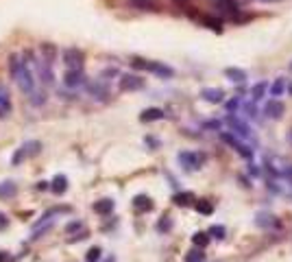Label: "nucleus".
Instances as JSON below:
<instances>
[{"instance_id":"28","label":"nucleus","mask_w":292,"mask_h":262,"mask_svg":"<svg viewBox=\"0 0 292 262\" xmlns=\"http://www.w3.org/2000/svg\"><path fill=\"white\" fill-rule=\"evenodd\" d=\"M203 260H205L203 249H194V252H190L186 256V262H203Z\"/></svg>"},{"instance_id":"36","label":"nucleus","mask_w":292,"mask_h":262,"mask_svg":"<svg viewBox=\"0 0 292 262\" xmlns=\"http://www.w3.org/2000/svg\"><path fill=\"white\" fill-rule=\"evenodd\" d=\"M216 2H220V4H225V7H231V2H234V0H216Z\"/></svg>"},{"instance_id":"10","label":"nucleus","mask_w":292,"mask_h":262,"mask_svg":"<svg viewBox=\"0 0 292 262\" xmlns=\"http://www.w3.org/2000/svg\"><path fill=\"white\" fill-rule=\"evenodd\" d=\"M35 68H37V74H39L41 83H44V86H50L52 79H55V76H52V68H50V64H46L44 59L39 57L37 62H35Z\"/></svg>"},{"instance_id":"26","label":"nucleus","mask_w":292,"mask_h":262,"mask_svg":"<svg viewBox=\"0 0 292 262\" xmlns=\"http://www.w3.org/2000/svg\"><path fill=\"white\" fill-rule=\"evenodd\" d=\"M286 92V79H275V83L271 86V96H282Z\"/></svg>"},{"instance_id":"4","label":"nucleus","mask_w":292,"mask_h":262,"mask_svg":"<svg viewBox=\"0 0 292 262\" xmlns=\"http://www.w3.org/2000/svg\"><path fill=\"white\" fill-rule=\"evenodd\" d=\"M118 86H120L122 92H138L144 88V79L140 74H122Z\"/></svg>"},{"instance_id":"6","label":"nucleus","mask_w":292,"mask_h":262,"mask_svg":"<svg viewBox=\"0 0 292 262\" xmlns=\"http://www.w3.org/2000/svg\"><path fill=\"white\" fill-rule=\"evenodd\" d=\"M63 62L68 66V70H81L85 57H83V52L79 48H68L63 52Z\"/></svg>"},{"instance_id":"37","label":"nucleus","mask_w":292,"mask_h":262,"mask_svg":"<svg viewBox=\"0 0 292 262\" xmlns=\"http://www.w3.org/2000/svg\"><path fill=\"white\" fill-rule=\"evenodd\" d=\"M260 2H277V0H260Z\"/></svg>"},{"instance_id":"27","label":"nucleus","mask_w":292,"mask_h":262,"mask_svg":"<svg viewBox=\"0 0 292 262\" xmlns=\"http://www.w3.org/2000/svg\"><path fill=\"white\" fill-rule=\"evenodd\" d=\"M207 234H210V238H218V240H223L225 234H227V230H225L223 225H214V228H210Z\"/></svg>"},{"instance_id":"8","label":"nucleus","mask_w":292,"mask_h":262,"mask_svg":"<svg viewBox=\"0 0 292 262\" xmlns=\"http://www.w3.org/2000/svg\"><path fill=\"white\" fill-rule=\"evenodd\" d=\"M203 160H205L203 156H196V153H179V162L183 164V168H186V170L199 168Z\"/></svg>"},{"instance_id":"23","label":"nucleus","mask_w":292,"mask_h":262,"mask_svg":"<svg viewBox=\"0 0 292 262\" xmlns=\"http://www.w3.org/2000/svg\"><path fill=\"white\" fill-rule=\"evenodd\" d=\"M192 242H194V247L205 249L207 245H210V234H205V232H196V234L192 236Z\"/></svg>"},{"instance_id":"13","label":"nucleus","mask_w":292,"mask_h":262,"mask_svg":"<svg viewBox=\"0 0 292 262\" xmlns=\"http://www.w3.org/2000/svg\"><path fill=\"white\" fill-rule=\"evenodd\" d=\"M164 110H159V107H148L140 114V120L142 122H155V120H164Z\"/></svg>"},{"instance_id":"22","label":"nucleus","mask_w":292,"mask_h":262,"mask_svg":"<svg viewBox=\"0 0 292 262\" xmlns=\"http://www.w3.org/2000/svg\"><path fill=\"white\" fill-rule=\"evenodd\" d=\"M131 7L135 9H142V11H155L157 9V2L155 0H129Z\"/></svg>"},{"instance_id":"9","label":"nucleus","mask_w":292,"mask_h":262,"mask_svg":"<svg viewBox=\"0 0 292 262\" xmlns=\"http://www.w3.org/2000/svg\"><path fill=\"white\" fill-rule=\"evenodd\" d=\"M201 98L212 105H220L225 100V92L220 88H205V90H201Z\"/></svg>"},{"instance_id":"16","label":"nucleus","mask_w":292,"mask_h":262,"mask_svg":"<svg viewBox=\"0 0 292 262\" xmlns=\"http://www.w3.org/2000/svg\"><path fill=\"white\" fill-rule=\"evenodd\" d=\"M39 52H41V59H44L46 64L52 66V62H55V55H57V48H55V46L48 44V42H44V44L39 46Z\"/></svg>"},{"instance_id":"15","label":"nucleus","mask_w":292,"mask_h":262,"mask_svg":"<svg viewBox=\"0 0 292 262\" xmlns=\"http://www.w3.org/2000/svg\"><path fill=\"white\" fill-rule=\"evenodd\" d=\"M255 225H258V228H275L277 218L273 216V214H268V212H258V216H255Z\"/></svg>"},{"instance_id":"12","label":"nucleus","mask_w":292,"mask_h":262,"mask_svg":"<svg viewBox=\"0 0 292 262\" xmlns=\"http://www.w3.org/2000/svg\"><path fill=\"white\" fill-rule=\"evenodd\" d=\"M63 83L65 88H79L85 83V74H83V70H68L63 74Z\"/></svg>"},{"instance_id":"14","label":"nucleus","mask_w":292,"mask_h":262,"mask_svg":"<svg viewBox=\"0 0 292 262\" xmlns=\"http://www.w3.org/2000/svg\"><path fill=\"white\" fill-rule=\"evenodd\" d=\"M11 114V96L7 88L0 86V118H7Z\"/></svg>"},{"instance_id":"11","label":"nucleus","mask_w":292,"mask_h":262,"mask_svg":"<svg viewBox=\"0 0 292 262\" xmlns=\"http://www.w3.org/2000/svg\"><path fill=\"white\" fill-rule=\"evenodd\" d=\"M39 146H41L39 142H26V144L22 146V148H17V153H15L13 158H11V162H13V164H20L26 156H33V153H37Z\"/></svg>"},{"instance_id":"25","label":"nucleus","mask_w":292,"mask_h":262,"mask_svg":"<svg viewBox=\"0 0 292 262\" xmlns=\"http://www.w3.org/2000/svg\"><path fill=\"white\" fill-rule=\"evenodd\" d=\"M266 90H268V83L266 81H262V83H258V86H253L251 98L253 100H262V98H264V94H266Z\"/></svg>"},{"instance_id":"5","label":"nucleus","mask_w":292,"mask_h":262,"mask_svg":"<svg viewBox=\"0 0 292 262\" xmlns=\"http://www.w3.org/2000/svg\"><path fill=\"white\" fill-rule=\"evenodd\" d=\"M227 124L231 127V131H234V136H236V138L247 140L249 136H251V129H249V124H247V122H242L240 118L234 116V114H229V116H227Z\"/></svg>"},{"instance_id":"40","label":"nucleus","mask_w":292,"mask_h":262,"mask_svg":"<svg viewBox=\"0 0 292 262\" xmlns=\"http://www.w3.org/2000/svg\"><path fill=\"white\" fill-rule=\"evenodd\" d=\"M107 262H114V258H109V260H107Z\"/></svg>"},{"instance_id":"41","label":"nucleus","mask_w":292,"mask_h":262,"mask_svg":"<svg viewBox=\"0 0 292 262\" xmlns=\"http://www.w3.org/2000/svg\"><path fill=\"white\" fill-rule=\"evenodd\" d=\"M290 68H292V66H290Z\"/></svg>"},{"instance_id":"30","label":"nucleus","mask_w":292,"mask_h":262,"mask_svg":"<svg viewBox=\"0 0 292 262\" xmlns=\"http://www.w3.org/2000/svg\"><path fill=\"white\" fill-rule=\"evenodd\" d=\"M203 24L207 26V28H212V31H220V20H216V18H203Z\"/></svg>"},{"instance_id":"2","label":"nucleus","mask_w":292,"mask_h":262,"mask_svg":"<svg viewBox=\"0 0 292 262\" xmlns=\"http://www.w3.org/2000/svg\"><path fill=\"white\" fill-rule=\"evenodd\" d=\"M131 64H133V68H138V70H146V72H153V74L162 76V79H170V76L175 74V70H172L170 66L159 64V62H148V59H138V57H135Z\"/></svg>"},{"instance_id":"19","label":"nucleus","mask_w":292,"mask_h":262,"mask_svg":"<svg viewBox=\"0 0 292 262\" xmlns=\"http://www.w3.org/2000/svg\"><path fill=\"white\" fill-rule=\"evenodd\" d=\"M114 208H116V204L111 199H100V201L94 204V212L96 214H111L114 212Z\"/></svg>"},{"instance_id":"1","label":"nucleus","mask_w":292,"mask_h":262,"mask_svg":"<svg viewBox=\"0 0 292 262\" xmlns=\"http://www.w3.org/2000/svg\"><path fill=\"white\" fill-rule=\"evenodd\" d=\"M9 70H11V79L17 83V88H20L24 94H31L33 88H35V76H33L31 68H28V64L24 62V59H22L20 55H11Z\"/></svg>"},{"instance_id":"3","label":"nucleus","mask_w":292,"mask_h":262,"mask_svg":"<svg viewBox=\"0 0 292 262\" xmlns=\"http://www.w3.org/2000/svg\"><path fill=\"white\" fill-rule=\"evenodd\" d=\"M220 140H223L225 144H229L240 158H244V160H251L253 158V148L249 146L247 142H242L240 138H236L231 131H223V134H220Z\"/></svg>"},{"instance_id":"24","label":"nucleus","mask_w":292,"mask_h":262,"mask_svg":"<svg viewBox=\"0 0 292 262\" xmlns=\"http://www.w3.org/2000/svg\"><path fill=\"white\" fill-rule=\"evenodd\" d=\"M172 201H175V206L186 208V206H190V201H194V194L192 192H179L172 196Z\"/></svg>"},{"instance_id":"21","label":"nucleus","mask_w":292,"mask_h":262,"mask_svg":"<svg viewBox=\"0 0 292 262\" xmlns=\"http://www.w3.org/2000/svg\"><path fill=\"white\" fill-rule=\"evenodd\" d=\"M50 190L55 194H63L65 190H68V180H65V175H57L55 180H52V184H50Z\"/></svg>"},{"instance_id":"29","label":"nucleus","mask_w":292,"mask_h":262,"mask_svg":"<svg viewBox=\"0 0 292 262\" xmlns=\"http://www.w3.org/2000/svg\"><path fill=\"white\" fill-rule=\"evenodd\" d=\"M100 260V247H92L85 254V262H98Z\"/></svg>"},{"instance_id":"39","label":"nucleus","mask_w":292,"mask_h":262,"mask_svg":"<svg viewBox=\"0 0 292 262\" xmlns=\"http://www.w3.org/2000/svg\"><path fill=\"white\" fill-rule=\"evenodd\" d=\"M288 138H290V142H292V131H290V136H288Z\"/></svg>"},{"instance_id":"18","label":"nucleus","mask_w":292,"mask_h":262,"mask_svg":"<svg viewBox=\"0 0 292 262\" xmlns=\"http://www.w3.org/2000/svg\"><path fill=\"white\" fill-rule=\"evenodd\" d=\"M133 206H135V210H140V212L153 210V201H151V196H146V194H138V196H135Z\"/></svg>"},{"instance_id":"35","label":"nucleus","mask_w":292,"mask_h":262,"mask_svg":"<svg viewBox=\"0 0 292 262\" xmlns=\"http://www.w3.org/2000/svg\"><path fill=\"white\" fill-rule=\"evenodd\" d=\"M0 262H9V256H7V252H0Z\"/></svg>"},{"instance_id":"31","label":"nucleus","mask_w":292,"mask_h":262,"mask_svg":"<svg viewBox=\"0 0 292 262\" xmlns=\"http://www.w3.org/2000/svg\"><path fill=\"white\" fill-rule=\"evenodd\" d=\"M196 210H199L201 214H212L214 206L210 204V201H199V204H196Z\"/></svg>"},{"instance_id":"7","label":"nucleus","mask_w":292,"mask_h":262,"mask_svg":"<svg viewBox=\"0 0 292 262\" xmlns=\"http://www.w3.org/2000/svg\"><path fill=\"white\" fill-rule=\"evenodd\" d=\"M284 112H286V105H284L279 98H271V100H268V103L264 105V114L271 118V120H279V118L284 116Z\"/></svg>"},{"instance_id":"38","label":"nucleus","mask_w":292,"mask_h":262,"mask_svg":"<svg viewBox=\"0 0 292 262\" xmlns=\"http://www.w3.org/2000/svg\"><path fill=\"white\" fill-rule=\"evenodd\" d=\"M288 92H290V94H292V83H290V86H288Z\"/></svg>"},{"instance_id":"33","label":"nucleus","mask_w":292,"mask_h":262,"mask_svg":"<svg viewBox=\"0 0 292 262\" xmlns=\"http://www.w3.org/2000/svg\"><path fill=\"white\" fill-rule=\"evenodd\" d=\"M238 105H240V98H234V100H229V103H227V110H229V114H234Z\"/></svg>"},{"instance_id":"32","label":"nucleus","mask_w":292,"mask_h":262,"mask_svg":"<svg viewBox=\"0 0 292 262\" xmlns=\"http://www.w3.org/2000/svg\"><path fill=\"white\" fill-rule=\"evenodd\" d=\"M170 228H172V221H170L168 216H166L164 221H159V225H157V230H159V232H168Z\"/></svg>"},{"instance_id":"17","label":"nucleus","mask_w":292,"mask_h":262,"mask_svg":"<svg viewBox=\"0 0 292 262\" xmlns=\"http://www.w3.org/2000/svg\"><path fill=\"white\" fill-rule=\"evenodd\" d=\"M225 76L231 81V83H244L247 81V72L240 68H225Z\"/></svg>"},{"instance_id":"34","label":"nucleus","mask_w":292,"mask_h":262,"mask_svg":"<svg viewBox=\"0 0 292 262\" xmlns=\"http://www.w3.org/2000/svg\"><path fill=\"white\" fill-rule=\"evenodd\" d=\"M7 225H9V218L0 212V230H7Z\"/></svg>"},{"instance_id":"20","label":"nucleus","mask_w":292,"mask_h":262,"mask_svg":"<svg viewBox=\"0 0 292 262\" xmlns=\"http://www.w3.org/2000/svg\"><path fill=\"white\" fill-rule=\"evenodd\" d=\"M17 192V184L15 182H2L0 184V199H11Z\"/></svg>"}]
</instances>
